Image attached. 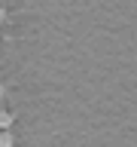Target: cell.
<instances>
[{
  "instance_id": "obj_5",
  "label": "cell",
  "mask_w": 137,
  "mask_h": 147,
  "mask_svg": "<svg viewBox=\"0 0 137 147\" xmlns=\"http://www.w3.org/2000/svg\"><path fill=\"white\" fill-rule=\"evenodd\" d=\"M0 107H3V104H0Z\"/></svg>"
},
{
  "instance_id": "obj_3",
  "label": "cell",
  "mask_w": 137,
  "mask_h": 147,
  "mask_svg": "<svg viewBox=\"0 0 137 147\" xmlns=\"http://www.w3.org/2000/svg\"><path fill=\"white\" fill-rule=\"evenodd\" d=\"M3 22H6V9L0 6V25H3Z\"/></svg>"
},
{
  "instance_id": "obj_4",
  "label": "cell",
  "mask_w": 137,
  "mask_h": 147,
  "mask_svg": "<svg viewBox=\"0 0 137 147\" xmlns=\"http://www.w3.org/2000/svg\"><path fill=\"white\" fill-rule=\"evenodd\" d=\"M3 95H6V83H0V98H3Z\"/></svg>"
},
{
  "instance_id": "obj_2",
  "label": "cell",
  "mask_w": 137,
  "mask_h": 147,
  "mask_svg": "<svg viewBox=\"0 0 137 147\" xmlns=\"http://www.w3.org/2000/svg\"><path fill=\"white\" fill-rule=\"evenodd\" d=\"M15 141H12V135H9V129L6 132H0V147H12Z\"/></svg>"
},
{
  "instance_id": "obj_1",
  "label": "cell",
  "mask_w": 137,
  "mask_h": 147,
  "mask_svg": "<svg viewBox=\"0 0 137 147\" xmlns=\"http://www.w3.org/2000/svg\"><path fill=\"white\" fill-rule=\"evenodd\" d=\"M12 123H15V117H12L9 110H3V107H0V132H6Z\"/></svg>"
}]
</instances>
